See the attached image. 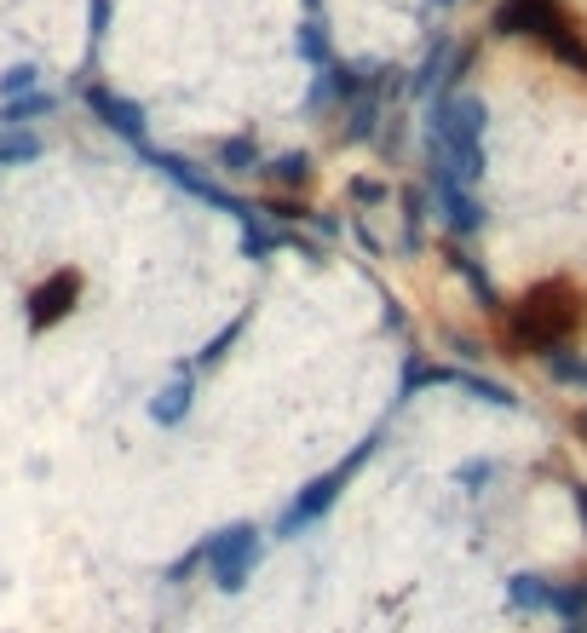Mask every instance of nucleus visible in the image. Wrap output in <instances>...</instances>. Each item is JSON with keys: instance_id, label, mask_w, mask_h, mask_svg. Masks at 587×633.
Wrapping results in <instances>:
<instances>
[{"instance_id": "1", "label": "nucleus", "mask_w": 587, "mask_h": 633, "mask_svg": "<svg viewBox=\"0 0 587 633\" xmlns=\"http://www.w3.org/2000/svg\"><path fill=\"white\" fill-rule=\"evenodd\" d=\"M70 300H75V277H52V288L35 294V323H58L70 311Z\"/></svg>"}]
</instances>
